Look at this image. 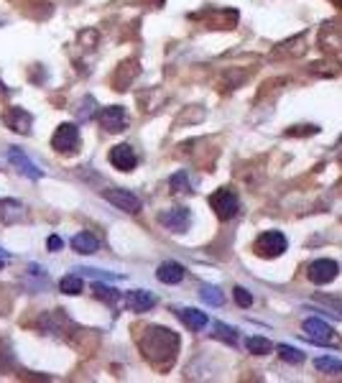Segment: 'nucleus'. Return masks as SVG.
Instances as JSON below:
<instances>
[{"mask_svg":"<svg viewBox=\"0 0 342 383\" xmlns=\"http://www.w3.org/2000/svg\"><path fill=\"white\" fill-rule=\"evenodd\" d=\"M140 350L153 365H169L177 357L179 338L166 327H148L140 338Z\"/></svg>","mask_w":342,"mask_h":383,"instance_id":"f257e3e1","label":"nucleus"},{"mask_svg":"<svg viewBox=\"0 0 342 383\" xmlns=\"http://www.w3.org/2000/svg\"><path fill=\"white\" fill-rule=\"evenodd\" d=\"M209 207L215 210V215L220 217V220H233V217L238 215L241 202H238L233 189H217L215 194L209 197Z\"/></svg>","mask_w":342,"mask_h":383,"instance_id":"f03ea898","label":"nucleus"},{"mask_svg":"<svg viewBox=\"0 0 342 383\" xmlns=\"http://www.w3.org/2000/svg\"><path fill=\"white\" fill-rule=\"evenodd\" d=\"M286 238L284 233H279V230H266L263 235L255 240V253L263 255V258H276V255H281L286 250Z\"/></svg>","mask_w":342,"mask_h":383,"instance_id":"7ed1b4c3","label":"nucleus"},{"mask_svg":"<svg viewBox=\"0 0 342 383\" xmlns=\"http://www.w3.org/2000/svg\"><path fill=\"white\" fill-rule=\"evenodd\" d=\"M51 146L59 153H72L79 146V128L75 123H62L57 128V133L51 135Z\"/></svg>","mask_w":342,"mask_h":383,"instance_id":"20e7f679","label":"nucleus"},{"mask_svg":"<svg viewBox=\"0 0 342 383\" xmlns=\"http://www.w3.org/2000/svg\"><path fill=\"white\" fill-rule=\"evenodd\" d=\"M102 197L108 199L110 204H115L118 210L123 212H131V215H138L140 212V199L136 197L131 189H108Z\"/></svg>","mask_w":342,"mask_h":383,"instance_id":"39448f33","label":"nucleus"},{"mask_svg":"<svg viewBox=\"0 0 342 383\" xmlns=\"http://www.w3.org/2000/svg\"><path fill=\"white\" fill-rule=\"evenodd\" d=\"M337 274H340V266L332 258H319L309 266V281L314 284H330L337 279Z\"/></svg>","mask_w":342,"mask_h":383,"instance_id":"423d86ee","label":"nucleus"},{"mask_svg":"<svg viewBox=\"0 0 342 383\" xmlns=\"http://www.w3.org/2000/svg\"><path fill=\"white\" fill-rule=\"evenodd\" d=\"M110 164L115 169H121V172H133L136 164H138V156H136L133 146H128V143H121V146H113L110 148Z\"/></svg>","mask_w":342,"mask_h":383,"instance_id":"0eeeda50","label":"nucleus"},{"mask_svg":"<svg viewBox=\"0 0 342 383\" xmlns=\"http://www.w3.org/2000/svg\"><path fill=\"white\" fill-rule=\"evenodd\" d=\"M100 123L102 128L108 131V133H121V131H126V110L121 108V105H113V108H105L100 113Z\"/></svg>","mask_w":342,"mask_h":383,"instance_id":"6e6552de","label":"nucleus"},{"mask_svg":"<svg viewBox=\"0 0 342 383\" xmlns=\"http://www.w3.org/2000/svg\"><path fill=\"white\" fill-rule=\"evenodd\" d=\"M302 330H304L307 338L314 340V343L327 345V343H330V340H332V327L327 325V322H322V319H317V317L304 319V325H302Z\"/></svg>","mask_w":342,"mask_h":383,"instance_id":"1a4fd4ad","label":"nucleus"},{"mask_svg":"<svg viewBox=\"0 0 342 383\" xmlns=\"http://www.w3.org/2000/svg\"><path fill=\"white\" fill-rule=\"evenodd\" d=\"M159 220L161 225H166V228L174 230V233H184L187 225H189V210H187V207H174V210L161 212Z\"/></svg>","mask_w":342,"mask_h":383,"instance_id":"9d476101","label":"nucleus"},{"mask_svg":"<svg viewBox=\"0 0 342 383\" xmlns=\"http://www.w3.org/2000/svg\"><path fill=\"white\" fill-rule=\"evenodd\" d=\"M3 121H6V126L11 128V131H16V133H28L33 118H31V113H26L23 108H11Z\"/></svg>","mask_w":342,"mask_h":383,"instance_id":"9b49d317","label":"nucleus"},{"mask_svg":"<svg viewBox=\"0 0 342 383\" xmlns=\"http://www.w3.org/2000/svg\"><path fill=\"white\" fill-rule=\"evenodd\" d=\"M126 304L131 312H148L153 304H156V296L151 292H143V289H136V292H128Z\"/></svg>","mask_w":342,"mask_h":383,"instance_id":"f8f14e48","label":"nucleus"},{"mask_svg":"<svg viewBox=\"0 0 342 383\" xmlns=\"http://www.w3.org/2000/svg\"><path fill=\"white\" fill-rule=\"evenodd\" d=\"M8 161H11V164L16 166L21 174H26L28 179H38V177H41V172L36 169V164H33V161L28 159L23 151H18V148H11V151H8Z\"/></svg>","mask_w":342,"mask_h":383,"instance_id":"ddd939ff","label":"nucleus"},{"mask_svg":"<svg viewBox=\"0 0 342 383\" xmlns=\"http://www.w3.org/2000/svg\"><path fill=\"white\" fill-rule=\"evenodd\" d=\"M177 317L182 319L184 325L189 327L192 332H199V330H204L207 327V314L204 312H199V309H189V306H184V309H177Z\"/></svg>","mask_w":342,"mask_h":383,"instance_id":"4468645a","label":"nucleus"},{"mask_svg":"<svg viewBox=\"0 0 342 383\" xmlns=\"http://www.w3.org/2000/svg\"><path fill=\"white\" fill-rule=\"evenodd\" d=\"M156 279H159L161 284H179V281L184 279V266L177 261L161 263L159 271H156Z\"/></svg>","mask_w":342,"mask_h":383,"instance_id":"2eb2a0df","label":"nucleus"},{"mask_svg":"<svg viewBox=\"0 0 342 383\" xmlns=\"http://www.w3.org/2000/svg\"><path fill=\"white\" fill-rule=\"evenodd\" d=\"M72 248L82 255H92L100 248V240H97L95 235H89V233H77V235L72 238Z\"/></svg>","mask_w":342,"mask_h":383,"instance_id":"dca6fc26","label":"nucleus"},{"mask_svg":"<svg viewBox=\"0 0 342 383\" xmlns=\"http://www.w3.org/2000/svg\"><path fill=\"white\" fill-rule=\"evenodd\" d=\"M246 348L250 353H255V355H266V353L273 350V343L266 338H258V335H253V338H248L246 340Z\"/></svg>","mask_w":342,"mask_h":383,"instance_id":"f3484780","label":"nucleus"},{"mask_svg":"<svg viewBox=\"0 0 342 383\" xmlns=\"http://www.w3.org/2000/svg\"><path fill=\"white\" fill-rule=\"evenodd\" d=\"M212 338H217V340H222V343H228V345H235L238 343V335H235V330L233 327H228V325H222V322H215L212 325Z\"/></svg>","mask_w":342,"mask_h":383,"instance_id":"a211bd4d","label":"nucleus"},{"mask_svg":"<svg viewBox=\"0 0 342 383\" xmlns=\"http://www.w3.org/2000/svg\"><path fill=\"white\" fill-rule=\"evenodd\" d=\"M59 289H62L64 294H70V296L82 294V279H79V276H64V279L59 281Z\"/></svg>","mask_w":342,"mask_h":383,"instance_id":"6ab92c4d","label":"nucleus"},{"mask_svg":"<svg viewBox=\"0 0 342 383\" xmlns=\"http://www.w3.org/2000/svg\"><path fill=\"white\" fill-rule=\"evenodd\" d=\"M314 368L322 370V373H342V360H337V357H317Z\"/></svg>","mask_w":342,"mask_h":383,"instance_id":"aec40b11","label":"nucleus"},{"mask_svg":"<svg viewBox=\"0 0 342 383\" xmlns=\"http://www.w3.org/2000/svg\"><path fill=\"white\" fill-rule=\"evenodd\" d=\"M279 355L284 357L286 363H304V353L299 348H292V345H279Z\"/></svg>","mask_w":342,"mask_h":383,"instance_id":"412c9836","label":"nucleus"},{"mask_svg":"<svg viewBox=\"0 0 342 383\" xmlns=\"http://www.w3.org/2000/svg\"><path fill=\"white\" fill-rule=\"evenodd\" d=\"M199 296H202V301H207V304H212V306H220L222 301H225V296H222V292L217 287H202Z\"/></svg>","mask_w":342,"mask_h":383,"instance_id":"4be33fe9","label":"nucleus"},{"mask_svg":"<svg viewBox=\"0 0 342 383\" xmlns=\"http://www.w3.org/2000/svg\"><path fill=\"white\" fill-rule=\"evenodd\" d=\"M95 294L100 296V299H105V301H118L121 299V292L118 289H110V287H102V284H95Z\"/></svg>","mask_w":342,"mask_h":383,"instance_id":"5701e85b","label":"nucleus"},{"mask_svg":"<svg viewBox=\"0 0 342 383\" xmlns=\"http://www.w3.org/2000/svg\"><path fill=\"white\" fill-rule=\"evenodd\" d=\"M169 187H171V192H189V182H187V174H184V172L174 174V177L169 179Z\"/></svg>","mask_w":342,"mask_h":383,"instance_id":"b1692460","label":"nucleus"},{"mask_svg":"<svg viewBox=\"0 0 342 383\" xmlns=\"http://www.w3.org/2000/svg\"><path fill=\"white\" fill-rule=\"evenodd\" d=\"M95 97H84V102H82V110H79V121H89L92 115H95Z\"/></svg>","mask_w":342,"mask_h":383,"instance_id":"393cba45","label":"nucleus"},{"mask_svg":"<svg viewBox=\"0 0 342 383\" xmlns=\"http://www.w3.org/2000/svg\"><path fill=\"white\" fill-rule=\"evenodd\" d=\"M233 296H235V301H238L241 306H250V304H253V294H248L243 287H235Z\"/></svg>","mask_w":342,"mask_h":383,"instance_id":"a878e982","label":"nucleus"},{"mask_svg":"<svg viewBox=\"0 0 342 383\" xmlns=\"http://www.w3.org/2000/svg\"><path fill=\"white\" fill-rule=\"evenodd\" d=\"M46 245H49V250H59V248H62V245H64V240H62V238H59V235H51Z\"/></svg>","mask_w":342,"mask_h":383,"instance_id":"bb28decb","label":"nucleus"},{"mask_svg":"<svg viewBox=\"0 0 342 383\" xmlns=\"http://www.w3.org/2000/svg\"><path fill=\"white\" fill-rule=\"evenodd\" d=\"M319 301H324V304H330V306H337V309H342V301H340V299H327V296H322Z\"/></svg>","mask_w":342,"mask_h":383,"instance_id":"cd10ccee","label":"nucleus"},{"mask_svg":"<svg viewBox=\"0 0 342 383\" xmlns=\"http://www.w3.org/2000/svg\"><path fill=\"white\" fill-rule=\"evenodd\" d=\"M3 266H6V258H3V255H0V271H3Z\"/></svg>","mask_w":342,"mask_h":383,"instance_id":"c85d7f7f","label":"nucleus"}]
</instances>
